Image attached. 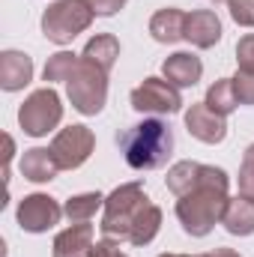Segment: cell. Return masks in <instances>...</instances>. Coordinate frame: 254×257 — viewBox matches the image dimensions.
<instances>
[{"label":"cell","instance_id":"cell-21","mask_svg":"<svg viewBox=\"0 0 254 257\" xmlns=\"http://www.w3.org/2000/svg\"><path fill=\"white\" fill-rule=\"evenodd\" d=\"M99 209H105V194L99 192H84V194H72L63 203V212L72 224H81V221H90Z\"/></svg>","mask_w":254,"mask_h":257},{"label":"cell","instance_id":"cell-24","mask_svg":"<svg viewBox=\"0 0 254 257\" xmlns=\"http://www.w3.org/2000/svg\"><path fill=\"white\" fill-rule=\"evenodd\" d=\"M233 90H236V99L239 105H254V72H236L233 75Z\"/></svg>","mask_w":254,"mask_h":257},{"label":"cell","instance_id":"cell-6","mask_svg":"<svg viewBox=\"0 0 254 257\" xmlns=\"http://www.w3.org/2000/svg\"><path fill=\"white\" fill-rule=\"evenodd\" d=\"M60 120H63V102L54 87L33 90L24 99V105L18 108V126L30 138H45L48 132L60 126Z\"/></svg>","mask_w":254,"mask_h":257},{"label":"cell","instance_id":"cell-28","mask_svg":"<svg viewBox=\"0 0 254 257\" xmlns=\"http://www.w3.org/2000/svg\"><path fill=\"white\" fill-rule=\"evenodd\" d=\"M90 6H93V12H96V15L111 18V15H117V12L126 6V0H90Z\"/></svg>","mask_w":254,"mask_h":257},{"label":"cell","instance_id":"cell-14","mask_svg":"<svg viewBox=\"0 0 254 257\" xmlns=\"http://www.w3.org/2000/svg\"><path fill=\"white\" fill-rule=\"evenodd\" d=\"M200 75H203V63H200V57H194L191 51H177V54H171L165 63H162V78L165 81H171L174 87H194L197 81H200Z\"/></svg>","mask_w":254,"mask_h":257},{"label":"cell","instance_id":"cell-20","mask_svg":"<svg viewBox=\"0 0 254 257\" xmlns=\"http://www.w3.org/2000/svg\"><path fill=\"white\" fill-rule=\"evenodd\" d=\"M200 174H203V165H200V162H191V159L177 162V165H171V168H168L165 186L177 194V197H183V194H189L191 189L200 183Z\"/></svg>","mask_w":254,"mask_h":257},{"label":"cell","instance_id":"cell-22","mask_svg":"<svg viewBox=\"0 0 254 257\" xmlns=\"http://www.w3.org/2000/svg\"><path fill=\"white\" fill-rule=\"evenodd\" d=\"M215 114L227 117L239 108V99H236V90H233V78H218L215 84H209L206 90V99H203Z\"/></svg>","mask_w":254,"mask_h":257},{"label":"cell","instance_id":"cell-27","mask_svg":"<svg viewBox=\"0 0 254 257\" xmlns=\"http://www.w3.org/2000/svg\"><path fill=\"white\" fill-rule=\"evenodd\" d=\"M236 180H239V194H245V197L254 200V162H242Z\"/></svg>","mask_w":254,"mask_h":257},{"label":"cell","instance_id":"cell-17","mask_svg":"<svg viewBox=\"0 0 254 257\" xmlns=\"http://www.w3.org/2000/svg\"><path fill=\"white\" fill-rule=\"evenodd\" d=\"M221 224L230 236H251L254 233V200L245 194H236L227 200V209L221 215Z\"/></svg>","mask_w":254,"mask_h":257},{"label":"cell","instance_id":"cell-11","mask_svg":"<svg viewBox=\"0 0 254 257\" xmlns=\"http://www.w3.org/2000/svg\"><path fill=\"white\" fill-rule=\"evenodd\" d=\"M93 224L81 221V224H69L66 230H60L54 236V245H51V254L54 257H93Z\"/></svg>","mask_w":254,"mask_h":257},{"label":"cell","instance_id":"cell-3","mask_svg":"<svg viewBox=\"0 0 254 257\" xmlns=\"http://www.w3.org/2000/svg\"><path fill=\"white\" fill-rule=\"evenodd\" d=\"M150 197L144 192L141 183H126V186H117L114 192L105 197V215H102V236L105 239H114V242H129V233H132V221L135 215L141 212V206L147 203Z\"/></svg>","mask_w":254,"mask_h":257},{"label":"cell","instance_id":"cell-9","mask_svg":"<svg viewBox=\"0 0 254 257\" xmlns=\"http://www.w3.org/2000/svg\"><path fill=\"white\" fill-rule=\"evenodd\" d=\"M63 215H66L63 206L51 194H42V192H33V194H27V197H21L18 212H15L18 227L27 230V233H45L54 224H60Z\"/></svg>","mask_w":254,"mask_h":257},{"label":"cell","instance_id":"cell-29","mask_svg":"<svg viewBox=\"0 0 254 257\" xmlns=\"http://www.w3.org/2000/svg\"><path fill=\"white\" fill-rule=\"evenodd\" d=\"M93 257H129L120 251V242H114V239H99L96 242V248H93Z\"/></svg>","mask_w":254,"mask_h":257},{"label":"cell","instance_id":"cell-31","mask_svg":"<svg viewBox=\"0 0 254 257\" xmlns=\"http://www.w3.org/2000/svg\"><path fill=\"white\" fill-rule=\"evenodd\" d=\"M197 257H242V254H236L233 248H215V251H206V254H197Z\"/></svg>","mask_w":254,"mask_h":257},{"label":"cell","instance_id":"cell-23","mask_svg":"<svg viewBox=\"0 0 254 257\" xmlns=\"http://www.w3.org/2000/svg\"><path fill=\"white\" fill-rule=\"evenodd\" d=\"M78 63H81L78 54H72V51H57V54L48 57V63L42 69V78H45L48 84H54V81H69L72 72L78 69Z\"/></svg>","mask_w":254,"mask_h":257},{"label":"cell","instance_id":"cell-32","mask_svg":"<svg viewBox=\"0 0 254 257\" xmlns=\"http://www.w3.org/2000/svg\"><path fill=\"white\" fill-rule=\"evenodd\" d=\"M242 162H254V144L245 150V153H242Z\"/></svg>","mask_w":254,"mask_h":257},{"label":"cell","instance_id":"cell-25","mask_svg":"<svg viewBox=\"0 0 254 257\" xmlns=\"http://www.w3.org/2000/svg\"><path fill=\"white\" fill-rule=\"evenodd\" d=\"M227 9L239 27H254V0H227Z\"/></svg>","mask_w":254,"mask_h":257},{"label":"cell","instance_id":"cell-30","mask_svg":"<svg viewBox=\"0 0 254 257\" xmlns=\"http://www.w3.org/2000/svg\"><path fill=\"white\" fill-rule=\"evenodd\" d=\"M3 144H6V153H3V177L9 183V165H12V156H15V141L12 135H3Z\"/></svg>","mask_w":254,"mask_h":257},{"label":"cell","instance_id":"cell-5","mask_svg":"<svg viewBox=\"0 0 254 257\" xmlns=\"http://www.w3.org/2000/svg\"><path fill=\"white\" fill-rule=\"evenodd\" d=\"M108 75H111V72H105V69H99L96 63H90V60L81 57L78 69H75L72 78L66 81L69 102H72V108H75L78 114L96 117V114L105 108V102H108Z\"/></svg>","mask_w":254,"mask_h":257},{"label":"cell","instance_id":"cell-8","mask_svg":"<svg viewBox=\"0 0 254 257\" xmlns=\"http://www.w3.org/2000/svg\"><path fill=\"white\" fill-rule=\"evenodd\" d=\"M93 150H96V135H93V128L81 126V123H78V126L60 128V132L54 135V141H51V153H54L60 171H75V168H81V165L93 156Z\"/></svg>","mask_w":254,"mask_h":257},{"label":"cell","instance_id":"cell-18","mask_svg":"<svg viewBox=\"0 0 254 257\" xmlns=\"http://www.w3.org/2000/svg\"><path fill=\"white\" fill-rule=\"evenodd\" d=\"M159 227H162V209H159L153 200H147V203L141 206V212L135 215V221H132L129 242L138 245V248H144V245H150V242L156 239Z\"/></svg>","mask_w":254,"mask_h":257},{"label":"cell","instance_id":"cell-1","mask_svg":"<svg viewBox=\"0 0 254 257\" xmlns=\"http://www.w3.org/2000/svg\"><path fill=\"white\" fill-rule=\"evenodd\" d=\"M230 177L215 165H203L200 183L177 200V218L189 236H206L224 215L230 200Z\"/></svg>","mask_w":254,"mask_h":257},{"label":"cell","instance_id":"cell-2","mask_svg":"<svg viewBox=\"0 0 254 257\" xmlns=\"http://www.w3.org/2000/svg\"><path fill=\"white\" fill-rule=\"evenodd\" d=\"M123 159L132 171H159L174 156V132L165 120H144L117 135Z\"/></svg>","mask_w":254,"mask_h":257},{"label":"cell","instance_id":"cell-15","mask_svg":"<svg viewBox=\"0 0 254 257\" xmlns=\"http://www.w3.org/2000/svg\"><path fill=\"white\" fill-rule=\"evenodd\" d=\"M186 18H189V12H183V9H177V6L159 9V12L150 18V33H153V39L162 42V45L180 42L183 33H186Z\"/></svg>","mask_w":254,"mask_h":257},{"label":"cell","instance_id":"cell-13","mask_svg":"<svg viewBox=\"0 0 254 257\" xmlns=\"http://www.w3.org/2000/svg\"><path fill=\"white\" fill-rule=\"evenodd\" d=\"M33 81V60L24 51H3L0 54V87L6 93H18Z\"/></svg>","mask_w":254,"mask_h":257},{"label":"cell","instance_id":"cell-19","mask_svg":"<svg viewBox=\"0 0 254 257\" xmlns=\"http://www.w3.org/2000/svg\"><path fill=\"white\" fill-rule=\"evenodd\" d=\"M81 57L90 60V63H96L99 69H105V72H111L114 63H117V57H120V39L114 33H96L84 45V54Z\"/></svg>","mask_w":254,"mask_h":257},{"label":"cell","instance_id":"cell-16","mask_svg":"<svg viewBox=\"0 0 254 257\" xmlns=\"http://www.w3.org/2000/svg\"><path fill=\"white\" fill-rule=\"evenodd\" d=\"M21 174H24V180H30V183H51V180L60 174V165H57L51 147L24 150V156H21Z\"/></svg>","mask_w":254,"mask_h":257},{"label":"cell","instance_id":"cell-33","mask_svg":"<svg viewBox=\"0 0 254 257\" xmlns=\"http://www.w3.org/2000/svg\"><path fill=\"white\" fill-rule=\"evenodd\" d=\"M159 257H191V254H174V251H171V254H159Z\"/></svg>","mask_w":254,"mask_h":257},{"label":"cell","instance_id":"cell-7","mask_svg":"<svg viewBox=\"0 0 254 257\" xmlns=\"http://www.w3.org/2000/svg\"><path fill=\"white\" fill-rule=\"evenodd\" d=\"M132 108L138 114H153V117H165V114H177L183 111V96L180 87H174L165 78H144L132 96H129Z\"/></svg>","mask_w":254,"mask_h":257},{"label":"cell","instance_id":"cell-12","mask_svg":"<svg viewBox=\"0 0 254 257\" xmlns=\"http://www.w3.org/2000/svg\"><path fill=\"white\" fill-rule=\"evenodd\" d=\"M183 39L194 48H212L221 42V21L212 9H194L186 18V33Z\"/></svg>","mask_w":254,"mask_h":257},{"label":"cell","instance_id":"cell-26","mask_svg":"<svg viewBox=\"0 0 254 257\" xmlns=\"http://www.w3.org/2000/svg\"><path fill=\"white\" fill-rule=\"evenodd\" d=\"M236 63L242 72H254V33H245L236 42Z\"/></svg>","mask_w":254,"mask_h":257},{"label":"cell","instance_id":"cell-4","mask_svg":"<svg viewBox=\"0 0 254 257\" xmlns=\"http://www.w3.org/2000/svg\"><path fill=\"white\" fill-rule=\"evenodd\" d=\"M96 12L90 0H57L42 12V36L54 45H69L93 24Z\"/></svg>","mask_w":254,"mask_h":257},{"label":"cell","instance_id":"cell-10","mask_svg":"<svg viewBox=\"0 0 254 257\" xmlns=\"http://www.w3.org/2000/svg\"><path fill=\"white\" fill-rule=\"evenodd\" d=\"M186 128L200 144H221L227 138V117L215 114L206 102H197L186 111Z\"/></svg>","mask_w":254,"mask_h":257}]
</instances>
